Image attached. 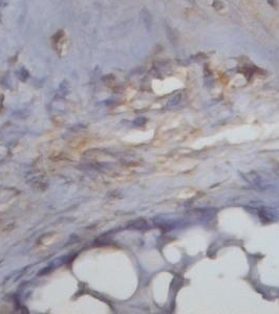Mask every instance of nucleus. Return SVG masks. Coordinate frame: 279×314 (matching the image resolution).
Segmentation results:
<instances>
[{
    "label": "nucleus",
    "mask_w": 279,
    "mask_h": 314,
    "mask_svg": "<svg viewBox=\"0 0 279 314\" xmlns=\"http://www.w3.org/2000/svg\"><path fill=\"white\" fill-rule=\"evenodd\" d=\"M166 31H167V36H168V39L170 40V42L172 43L173 45H175V43H176V36L173 34L172 29L169 28L168 26H166Z\"/></svg>",
    "instance_id": "nucleus-2"
},
{
    "label": "nucleus",
    "mask_w": 279,
    "mask_h": 314,
    "mask_svg": "<svg viewBox=\"0 0 279 314\" xmlns=\"http://www.w3.org/2000/svg\"><path fill=\"white\" fill-rule=\"evenodd\" d=\"M213 7H214L215 9H217V11H219V9H222V3L220 2V1H217V0H215L214 2H213Z\"/></svg>",
    "instance_id": "nucleus-3"
},
{
    "label": "nucleus",
    "mask_w": 279,
    "mask_h": 314,
    "mask_svg": "<svg viewBox=\"0 0 279 314\" xmlns=\"http://www.w3.org/2000/svg\"><path fill=\"white\" fill-rule=\"evenodd\" d=\"M142 15H143V19H144V22L145 24H146V26L150 27L151 26V23H152V19H151V15L149 14V12L147 11V9H144V11L142 12Z\"/></svg>",
    "instance_id": "nucleus-1"
}]
</instances>
